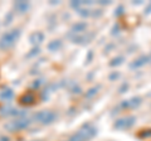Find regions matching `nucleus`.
Wrapping results in <instances>:
<instances>
[{
	"instance_id": "nucleus-11",
	"label": "nucleus",
	"mask_w": 151,
	"mask_h": 141,
	"mask_svg": "<svg viewBox=\"0 0 151 141\" xmlns=\"http://www.w3.org/2000/svg\"><path fill=\"white\" fill-rule=\"evenodd\" d=\"M30 9L29 1H24V0H19V1L14 3V10L18 14H24Z\"/></svg>"
},
{
	"instance_id": "nucleus-10",
	"label": "nucleus",
	"mask_w": 151,
	"mask_h": 141,
	"mask_svg": "<svg viewBox=\"0 0 151 141\" xmlns=\"http://www.w3.org/2000/svg\"><path fill=\"white\" fill-rule=\"evenodd\" d=\"M19 103L24 106H32L35 103V95L33 92H25L24 95H22L19 98Z\"/></svg>"
},
{
	"instance_id": "nucleus-26",
	"label": "nucleus",
	"mask_w": 151,
	"mask_h": 141,
	"mask_svg": "<svg viewBox=\"0 0 151 141\" xmlns=\"http://www.w3.org/2000/svg\"><path fill=\"white\" fill-rule=\"evenodd\" d=\"M119 77V73H113V74H111L110 76V79H113V78H117Z\"/></svg>"
},
{
	"instance_id": "nucleus-9",
	"label": "nucleus",
	"mask_w": 151,
	"mask_h": 141,
	"mask_svg": "<svg viewBox=\"0 0 151 141\" xmlns=\"http://www.w3.org/2000/svg\"><path fill=\"white\" fill-rule=\"evenodd\" d=\"M44 38H45V35L43 32H34L29 35V42L34 47H39V44H42L44 42Z\"/></svg>"
},
{
	"instance_id": "nucleus-25",
	"label": "nucleus",
	"mask_w": 151,
	"mask_h": 141,
	"mask_svg": "<svg viewBox=\"0 0 151 141\" xmlns=\"http://www.w3.org/2000/svg\"><path fill=\"white\" fill-rule=\"evenodd\" d=\"M122 10H124V8H122V6H119V9H117V12H116L115 14H116V15H121V14L124 13Z\"/></svg>"
},
{
	"instance_id": "nucleus-1",
	"label": "nucleus",
	"mask_w": 151,
	"mask_h": 141,
	"mask_svg": "<svg viewBox=\"0 0 151 141\" xmlns=\"http://www.w3.org/2000/svg\"><path fill=\"white\" fill-rule=\"evenodd\" d=\"M96 134H97L96 127H93L91 125H84L81 130L70 136L69 141H89L96 136Z\"/></svg>"
},
{
	"instance_id": "nucleus-18",
	"label": "nucleus",
	"mask_w": 151,
	"mask_h": 141,
	"mask_svg": "<svg viewBox=\"0 0 151 141\" xmlns=\"http://www.w3.org/2000/svg\"><path fill=\"white\" fill-rule=\"evenodd\" d=\"M70 6H72L76 12L78 10V9L83 8V1H81V0H73V1H70Z\"/></svg>"
},
{
	"instance_id": "nucleus-14",
	"label": "nucleus",
	"mask_w": 151,
	"mask_h": 141,
	"mask_svg": "<svg viewBox=\"0 0 151 141\" xmlns=\"http://www.w3.org/2000/svg\"><path fill=\"white\" fill-rule=\"evenodd\" d=\"M47 48H48L49 52H58L60 48H62V42H60L59 39H54L48 43V45H47Z\"/></svg>"
},
{
	"instance_id": "nucleus-27",
	"label": "nucleus",
	"mask_w": 151,
	"mask_h": 141,
	"mask_svg": "<svg viewBox=\"0 0 151 141\" xmlns=\"http://www.w3.org/2000/svg\"><path fill=\"white\" fill-rule=\"evenodd\" d=\"M0 141H9V137H6V136H1V137H0Z\"/></svg>"
},
{
	"instance_id": "nucleus-28",
	"label": "nucleus",
	"mask_w": 151,
	"mask_h": 141,
	"mask_svg": "<svg viewBox=\"0 0 151 141\" xmlns=\"http://www.w3.org/2000/svg\"><path fill=\"white\" fill-rule=\"evenodd\" d=\"M33 141H42V140H33Z\"/></svg>"
},
{
	"instance_id": "nucleus-22",
	"label": "nucleus",
	"mask_w": 151,
	"mask_h": 141,
	"mask_svg": "<svg viewBox=\"0 0 151 141\" xmlns=\"http://www.w3.org/2000/svg\"><path fill=\"white\" fill-rule=\"evenodd\" d=\"M70 92H72V93H81V87H79L78 84L73 83L72 87H70Z\"/></svg>"
},
{
	"instance_id": "nucleus-20",
	"label": "nucleus",
	"mask_w": 151,
	"mask_h": 141,
	"mask_svg": "<svg viewBox=\"0 0 151 141\" xmlns=\"http://www.w3.org/2000/svg\"><path fill=\"white\" fill-rule=\"evenodd\" d=\"M98 88H100L98 86H97V87H92V88H89V90L86 92V97H87V98H91V97H93V96L97 93Z\"/></svg>"
},
{
	"instance_id": "nucleus-16",
	"label": "nucleus",
	"mask_w": 151,
	"mask_h": 141,
	"mask_svg": "<svg viewBox=\"0 0 151 141\" xmlns=\"http://www.w3.org/2000/svg\"><path fill=\"white\" fill-rule=\"evenodd\" d=\"M40 53V48L39 47H33V48L29 50V53H27L25 57L27 58H33V57H35V55H38Z\"/></svg>"
},
{
	"instance_id": "nucleus-5",
	"label": "nucleus",
	"mask_w": 151,
	"mask_h": 141,
	"mask_svg": "<svg viewBox=\"0 0 151 141\" xmlns=\"http://www.w3.org/2000/svg\"><path fill=\"white\" fill-rule=\"evenodd\" d=\"M136 119L134 116H126V117H122V119L117 120L115 122V129L117 130H129L130 127H132L135 124Z\"/></svg>"
},
{
	"instance_id": "nucleus-3",
	"label": "nucleus",
	"mask_w": 151,
	"mask_h": 141,
	"mask_svg": "<svg viewBox=\"0 0 151 141\" xmlns=\"http://www.w3.org/2000/svg\"><path fill=\"white\" fill-rule=\"evenodd\" d=\"M30 125V121L27 120V119H17V120H13V121H9L4 125V129L9 132H15V131H20V130H24L27 127H29Z\"/></svg>"
},
{
	"instance_id": "nucleus-17",
	"label": "nucleus",
	"mask_w": 151,
	"mask_h": 141,
	"mask_svg": "<svg viewBox=\"0 0 151 141\" xmlns=\"http://www.w3.org/2000/svg\"><path fill=\"white\" fill-rule=\"evenodd\" d=\"M124 60H125V58L122 57V55H120V57H116V58H113V59L111 60L110 65H111V67H116V65H120V64H122V63H124Z\"/></svg>"
},
{
	"instance_id": "nucleus-7",
	"label": "nucleus",
	"mask_w": 151,
	"mask_h": 141,
	"mask_svg": "<svg viewBox=\"0 0 151 141\" xmlns=\"http://www.w3.org/2000/svg\"><path fill=\"white\" fill-rule=\"evenodd\" d=\"M87 29V23L86 22H78L73 24L70 27V30H69V34L68 35H78V34H82ZM67 35V37H68Z\"/></svg>"
},
{
	"instance_id": "nucleus-21",
	"label": "nucleus",
	"mask_w": 151,
	"mask_h": 141,
	"mask_svg": "<svg viewBox=\"0 0 151 141\" xmlns=\"http://www.w3.org/2000/svg\"><path fill=\"white\" fill-rule=\"evenodd\" d=\"M12 20H13V12H9V13H8V15L5 17L4 24H5V25H9V24L12 23Z\"/></svg>"
},
{
	"instance_id": "nucleus-2",
	"label": "nucleus",
	"mask_w": 151,
	"mask_h": 141,
	"mask_svg": "<svg viewBox=\"0 0 151 141\" xmlns=\"http://www.w3.org/2000/svg\"><path fill=\"white\" fill-rule=\"evenodd\" d=\"M20 37V29H12L0 37V49H9L17 43Z\"/></svg>"
},
{
	"instance_id": "nucleus-19",
	"label": "nucleus",
	"mask_w": 151,
	"mask_h": 141,
	"mask_svg": "<svg viewBox=\"0 0 151 141\" xmlns=\"http://www.w3.org/2000/svg\"><path fill=\"white\" fill-rule=\"evenodd\" d=\"M77 14L79 17L86 18V17L91 15V10H88V9H86V8H81V9H78V10H77Z\"/></svg>"
},
{
	"instance_id": "nucleus-15",
	"label": "nucleus",
	"mask_w": 151,
	"mask_h": 141,
	"mask_svg": "<svg viewBox=\"0 0 151 141\" xmlns=\"http://www.w3.org/2000/svg\"><path fill=\"white\" fill-rule=\"evenodd\" d=\"M147 60H149V57H146V55H142V57H140V58H137V59H135L134 62L130 64V67H131V68H139V67H142L144 64L147 63Z\"/></svg>"
},
{
	"instance_id": "nucleus-12",
	"label": "nucleus",
	"mask_w": 151,
	"mask_h": 141,
	"mask_svg": "<svg viewBox=\"0 0 151 141\" xmlns=\"http://www.w3.org/2000/svg\"><path fill=\"white\" fill-rule=\"evenodd\" d=\"M140 103H141L140 97H132V98H130V100L122 101L121 107L122 109H135V107H137Z\"/></svg>"
},
{
	"instance_id": "nucleus-24",
	"label": "nucleus",
	"mask_w": 151,
	"mask_h": 141,
	"mask_svg": "<svg viewBox=\"0 0 151 141\" xmlns=\"http://www.w3.org/2000/svg\"><path fill=\"white\" fill-rule=\"evenodd\" d=\"M92 55H93V52H92V50H89V52H88V55H87V58H86V63H89V62H91V59H92Z\"/></svg>"
},
{
	"instance_id": "nucleus-8",
	"label": "nucleus",
	"mask_w": 151,
	"mask_h": 141,
	"mask_svg": "<svg viewBox=\"0 0 151 141\" xmlns=\"http://www.w3.org/2000/svg\"><path fill=\"white\" fill-rule=\"evenodd\" d=\"M0 114L3 116H15V117H23L27 115V111L24 110H17L12 109V107H5V109L0 110Z\"/></svg>"
},
{
	"instance_id": "nucleus-6",
	"label": "nucleus",
	"mask_w": 151,
	"mask_h": 141,
	"mask_svg": "<svg viewBox=\"0 0 151 141\" xmlns=\"http://www.w3.org/2000/svg\"><path fill=\"white\" fill-rule=\"evenodd\" d=\"M68 38L72 39V42L76 44H87L93 38V33H82V34L78 35H68Z\"/></svg>"
},
{
	"instance_id": "nucleus-23",
	"label": "nucleus",
	"mask_w": 151,
	"mask_h": 141,
	"mask_svg": "<svg viewBox=\"0 0 151 141\" xmlns=\"http://www.w3.org/2000/svg\"><path fill=\"white\" fill-rule=\"evenodd\" d=\"M42 83H43V81H42V79H37V81H34V83L32 84V87H33V88H38Z\"/></svg>"
},
{
	"instance_id": "nucleus-4",
	"label": "nucleus",
	"mask_w": 151,
	"mask_h": 141,
	"mask_svg": "<svg viewBox=\"0 0 151 141\" xmlns=\"http://www.w3.org/2000/svg\"><path fill=\"white\" fill-rule=\"evenodd\" d=\"M33 119H34L37 122L42 124V125H50V124H53V122L55 121L57 116H55L54 112L47 110V111H39V112H37V114L33 116Z\"/></svg>"
},
{
	"instance_id": "nucleus-13",
	"label": "nucleus",
	"mask_w": 151,
	"mask_h": 141,
	"mask_svg": "<svg viewBox=\"0 0 151 141\" xmlns=\"http://www.w3.org/2000/svg\"><path fill=\"white\" fill-rule=\"evenodd\" d=\"M14 97V91L12 88H4L0 91V100L3 101H10Z\"/></svg>"
}]
</instances>
